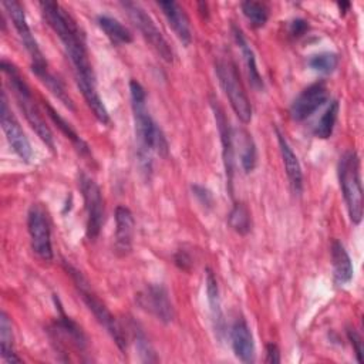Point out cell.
I'll use <instances>...</instances> for the list:
<instances>
[{
	"mask_svg": "<svg viewBox=\"0 0 364 364\" xmlns=\"http://www.w3.org/2000/svg\"><path fill=\"white\" fill-rule=\"evenodd\" d=\"M158 7L162 10L168 24L179 38V41L188 47L192 41V31L189 18L183 10L176 1H158Z\"/></svg>",
	"mask_w": 364,
	"mask_h": 364,
	"instance_id": "ac0fdd59",
	"label": "cell"
},
{
	"mask_svg": "<svg viewBox=\"0 0 364 364\" xmlns=\"http://www.w3.org/2000/svg\"><path fill=\"white\" fill-rule=\"evenodd\" d=\"M192 192L196 196V199L200 202L202 206L205 208H212L213 205V196L209 189H206L202 185H192Z\"/></svg>",
	"mask_w": 364,
	"mask_h": 364,
	"instance_id": "1f68e13d",
	"label": "cell"
},
{
	"mask_svg": "<svg viewBox=\"0 0 364 364\" xmlns=\"http://www.w3.org/2000/svg\"><path fill=\"white\" fill-rule=\"evenodd\" d=\"M134 341H135V347H136V351L141 357L142 361L145 363H152V361H156V355H155V351L152 348V346L149 344L146 336L144 334V331L138 327H134Z\"/></svg>",
	"mask_w": 364,
	"mask_h": 364,
	"instance_id": "4dcf8cb0",
	"label": "cell"
},
{
	"mask_svg": "<svg viewBox=\"0 0 364 364\" xmlns=\"http://www.w3.org/2000/svg\"><path fill=\"white\" fill-rule=\"evenodd\" d=\"M347 336H348V340L351 341V346L354 347V353H355L357 361L363 363V341H361L360 334L354 328H348L347 330Z\"/></svg>",
	"mask_w": 364,
	"mask_h": 364,
	"instance_id": "d6a6232c",
	"label": "cell"
},
{
	"mask_svg": "<svg viewBox=\"0 0 364 364\" xmlns=\"http://www.w3.org/2000/svg\"><path fill=\"white\" fill-rule=\"evenodd\" d=\"M135 220L132 212L127 206H117L115 209V253L127 256L132 250Z\"/></svg>",
	"mask_w": 364,
	"mask_h": 364,
	"instance_id": "e0dca14e",
	"label": "cell"
},
{
	"mask_svg": "<svg viewBox=\"0 0 364 364\" xmlns=\"http://www.w3.org/2000/svg\"><path fill=\"white\" fill-rule=\"evenodd\" d=\"M309 30V23L303 18H296L290 23L289 31L293 37H301Z\"/></svg>",
	"mask_w": 364,
	"mask_h": 364,
	"instance_id": "836d02e7",
	"label": "cell"
},
{
	"mask_svg": "<svg viewBox=\"0 0 364 364\" xmlns=\"http://www.w3.org/2000/svg\"><path fill=\"white\" fill-rule=\"evenodd\" d=\"M215 71L222 90L225 91L236 117L247 124L252 119V104L243 88L236 65L230 60L220 58L215 63Z\"/></svg>",
	"mask_w": 364,
	"mask_h": 364,
	"instance_id": "8992f818",
	"label": "cell"
},
{
	"mask_svg": "<svg viewBox=\"0 0 364 364\" xmlns=\"http://www.w3.org/2000/svg\"><path fill=\"white\" fill-rule=\"evenodd\" d=\"M240 7H242V13L245 14V17L249 20V23L253 27L259 28V27H263L267 23L269 9L264 3L247 0V1H243L240 4Z\"/></svg>",
	"mask_w": 364,
	"mask_h": 364,
	"instance_id": "f1b7e54d",
	"label": "cell"
},
{
	"mask_svg": "<svg viewBox=\"0 0 364 364\" xmlns=\"http://www.w3.org/2000/svg\"><path fill=\"white\" fill-rule=\"evenodd\" d=\"M0 350L1 357L6 363H21V358L17 355L14 350V336H13V326L11 320L6 311L0 314Z\"/></svg>",
	"mask_w": 364,
	"mask_h": 364,
	"instance_id": "d4e9b609",
	"label": "cell"
},
{
	"mask_svg": "<svg viewBox=\"0 0 364 364\" xmlns=\"http://www.w3.org/2000/svg\"><path fill=\"white\" fill-rule=\"evenodd\" d=\"M338 7H340V10L344 13V10L350 7V4H348V3H338Z\"/></svg>",
	"mask_w": 364,
	"mask_h": 364,
	"instance_id": "8d00e7d4",
	"label": "cell"
},
{
	"mask_svg": "<svg viewBox=\"0 0 364 364\" xmlns=\"http://www.w3.org/2000/svg\"><path fill=\"white\" fill-rule=\"evenodd\" d=\"M338 101H331V104L327 107V109L324 111V114L320 117V119L317 121L313 134L317 138L321 139H327L331 136L333 131H334V125L337 121V115H338Z\"/></svg>",
	"mask_w": 364,
	"mask_h": 364,
	"instance_id": "83f0119b",
	"label": "cell"
},
{
	"mask_svg": "<svg viewBox=\"0 0 364 364\" xmlns=\"http://www.w3.org/2000/svg\"><path fill=\"white\" fill-rule=\"evenodd\" d=\"M3 7L6 9L10 20L13 21V26L18 34V38L20 41L23 43L24 48L27 50L30 58H31V70L33 73L38 71V70H44L47 68V61L44 58V54L41 53L31 30H30V26L27 23V18H26V13H24V9L23 6L16 1V0H6L3 1Z\"/></svg>",
	"mask_w": 364,
	"mask_h": 364,
	"instance_id": "30bf717a",
	"label": "cell"
},
{
	"mask_svg": "<svg viewBox=\"0 0 364 364\" xmlns=\"http://www.w3.org/2000/svg\"><path fill=\"white\" fill-rule=\"evenodd\" d=\"M233 142L239 146V158L243 171L252 172L257 162V151L252 135L246 129H233Z\"/></svg>",
	"mask_w": 364,
	"mask_h": 364,
	"instance_id": "603a6c76",
	"label": "cell"
},
{
	"mask_svg": "<svg viewBox=\"0 0 364 364\" xmlns=\"http://www.w3.org/2000/svg\"><path fill=\"white\" fill-rule=\"evenodd\" d=\"M328 100V88L324 81H316L306 87L291 102L290 117L294 121H304L313 115Z\"/></svg>",
	"mask_w": 364,
	"mask_h": 364,
	"instance_id": "4fadbf2b",
	"label": "cell"
},
{
	"mask_svg": "<svg viewBox=\"0 0 364 364\" xmlns=\"http://www.w3.org/2000/svg\"><path fill=\"white\" fill-rule=\"evenodd\" d=\"M337 173L350 220L358 225L363 219V186L360 158L354 149H348L340 156Z\"/></svg>",
	"mask_w": 364,
	"mask_h": 364,
	"instance_id": "277c9868",
	"label": "cell"
},
{
	"mask_svg": "<svg viewBox=\"0 0 364 364\" xmlns=\"http://www.w3.org/2000/svg\"><path fill=\"white\" fill-rule=\"evenodd\" d=\"M229 226L239 235H247L252 229L250 212L243 203H235L228 215Z\"/></svg>",
	"mask_w": 364,
	"mask_h": 364,
	"instance_id": "4316f807",
	"label": "cell"
},
{
	"mask_svg": "<svg viewBox=\"0 0 364 364\" xmlns=\"http://www.w3.org/2000/svg\"><path fill=\"white\" fill-rule=\"evenodd\" d=\"M65 270L68 272V274L71 276V279L74 280V284L78 290L80 297L82 299V301L85 303V306L88 307V310L94 314V317L97 318V321L108 331V334L112 337V340L115 341L117 347L125 353L127 351V336L122 330V327L119 326V323L115 320V317L112 316V313L108 310V307L98 299V296L94 293V290L91 289L88 280L84 277V274L77 270L75 267H73L71 264H64Z\"/></svg>",
	"mask_w": 364,
	"mask_h": 364,
	"instance_id": "5b68a950",
	"label": "cell"
},
{
	"mask_svg": "<svg viewBox=\"0 0 364 364\" xmlns=\"http://www.w3.org/2000/svg\"><path fill=\"white\" fill-rule=\"evenodd\" d=\"M205 284H206V299H208L209 311H210V317H212V326H213L218 340H222L223 334H225V318H223V311H222V304H220L218 280L210 269H206Z\"/></svg>",
	"mask_w": 364,
	"mask_h": 364,
	"instance_id": "ffe728a7",
	"label": "cell"
},
{
	"mask_svg": "<svg viewBox=\"0 0 364 364\" xmlns=\"http://www.w3.org/2000/svg\"><path fill=\"white\" fill-rule=\"evenodd\" d=\"M40 9L44 20L63 43V47L73 64L77 87L80 88L87 105L101 124H109L108 109L97 91L95 74L88 58L85 37L77 21L61 4L55 1H41Z\"/></svg>",
	"mask_w": 364,
	"mask_h": 364,
	"instance_id": "6da1fadb",
	"label": "cell"
},
{
	"mask_svg": "<svg viewBox=\"0 0 364 364\" xmlns=\"http://www.w3.org/2000/svg\"><path fill=\"white\" fill-rule=\"evenodd\" d=\"M266 363H272V364L280 363V351L274 343H269L266 346Z\"/></svg>",
	"mask_w": 364,
	"mask_h": 364,
	"instance_id": "d590c367",
	"label": "cell"
},
{
	"mask_svg": "<svg viewBox=\"0 0 364 364\" xmlns=\"http://www.w3.org/2000/svg\"><path fill=\"white\" fill-rule=\"evenodd\" d=\"M129 94H131V105H132V115H134L135 138L138 144V148H136L138 164L144 173H151L152 152H156L161 156H168L169 145L162 129L151 117L146 107L145 90L136 80L129 81Z\"/></svg>",
	"mask_w": 364,
	"mask_h": 364,
	"instance_id": "7a4b0ae2",
	"label": "cell"
},
{
	"mask_svg": "<svg viewBox=\"0 0 364 364\" xmlns=\"http://www.w3.org/2000/svg\"><path fill=\"white\" fill-rule=\"evenodd\" d=\"M121 6L125 9L128 17L139 30L145 41L154 48V51L166 63L173 61V50L169 46L168 40L164 37L152 17L138 4L134 1H122Z\"/></svg>",
	"mask_w": 364,
	"mask_h": 364,
	"instance_id": "52a82bcc",
	"label": "cell"
},
{
	"mask_svg": "<svg viewBox=\"0 0 364 364\" xmlns=\"http://www.w3.org/2000/svg\"><path fill=\"white\" fill-rule=\"evenodd\" d=\"M27 229L33 252L44 262L53 260L51 229L47 209L41 203H33L27 213Z\"/></svg>",
	"mask_w": 364,
	"mask_h": 364,
	"instance_id": "ba28073f",
	"label": "cell"
},
{
	"mask_svg": "<svg viewBox=\"0 0 364 364\" xmlns=\"http://www.w3.org/2000/svg\"><path fill=\"white\" fill-rule=\"evenodd\" d=\"M1 71L7 77V81L14 92L17 104H18L21 112L24 114L27 122L36 131V134L40 136V139L54 152V149H55L54 136L33 98L28 84L26 82V80L23 78V75L20 74L17 67L7 60H1Z\"/></svg>",
	"mask_w": 364,
	"mask_h": 364,
	"instance_id": "3957f363",
	"label": "cell"
},
{
	"mask_svg": "<svg viewBox=\"0 0 364 364\" xmlns=\"http://www.w3.org/2000/svg\"><path fill=\"white\" fill-rule=\"evenodd\" d=\"M232 33H233L236 44L240 48V53H242V57H243V61H245V65H246V71H247V77H249L250 84L253 85V88L262 90L263 88V80H262V75H260V73L257 70L256 57H255V53H253L252 47L249 46L246 37L243 36L242 30L237 26L232 24Z\"/></svg>",
	"mask_w": 364,
	"mask_h": 364,
	"instance_id": "7402d4cb",
	"label": "cell"
},
{
	"mask_svg": "<svg viewBox=\"0 0 364 364\" xmlns=\"http://www.w3.org/2000/svg\"><path fill=\"white\" fill-rule=\"evenodd\" d=\"M97 24L105 33V36L109 38V41L115 46L128 44L132 41L131 31L121 21H118L117 18H114L111 16L100 14L97 17Z\"/></svg>",
	"mask_w": 364,
	"mask_h": 364,
	"instance_id": "cb8c5ba5",
	"label": "cell"
},
{
	"mask_svg": "<svg viewBox=\"0 0 364 364\" xmlns=\"http://www.w3.org/2000/svg\"><path fill=\"white\" fill-rule=\"evenodd\" d=\"M309 65L314 71H318L323 74H330L338 65V55L336 53H330V51L320 53V54L311 55L309 58Z\"/></svg>",
	"mask_w": 364,
	"mask_h": 364,
	"instance_id": "f546056e",
	"label": "cell"
},
{
	"mask_svg": "<svg viewBox=\"0 0 364 364\" xmlns=\"http://www.w3.org/2000/svg\"><path fill=\"white\" fill-rule=\"evenodd\" d=\"M331 266H333V277L336 284L344 286L353 279V263L351 259L340 240H334L331 243Z\"/></svg>",
	"mask_w": 364,
	"mask_h": 364,
	"instance_id": "44dd1931",
	"label": "cell"
},
{
	"mask_svg": "<svg viewBox=\"0 0 364 364\" xmlns=\"http://www.w3.org/2000/svg\"><path fill=\"white\" fill-rule=\"evenodd\" d=\"M210 107L215 115V121L219 129L220 135V142H222V156H223V166L226 172V179L229 183V189L232 192V181H233V154H235V146H233V129L229 127V121L225 115L223 108L220 107L219 101L215 98H210Z\"/></svg>",
	"mask_w": 364,
	"mask_h": 364,
	"instance_id": "9a60e30c",
	"label": "cell"
},
{
	"mask_svg": "<svg viewBox=\"0 0 364 364\" xmlns=\"http://www.w3.org/2000/svg\"><path fill=\"white\" fill-rule=\"evenodd\" d=\"M0 124L1 128L6 134V138L10 144V146L13 148V151L17 154V156L30 164L33 161L34 152L33 148L30 145L28 138L26 136L20 122L17 121V118L14 117V114L11 112L7 98H6V92H1V104H0Z\"/></svg>",
	"mask_w": 364,
	"mask_h": 364,
	"instance_id": "8fae6325",
	"label": "cell"
},
{
	"mask_svg": "<svg viewBox=\"0 0 364 364\" xmlns=\"http://www.w3.org/2000/svg\"><path fill=\"white\" fill-rule=\"evenodd\" d=\"M138 306L156 320L168 324L175 318V309L168 290L162 284H148L136 294Z\"/></svg>",
	"mask_w": 364,
	"mask_h": 364,
	"instance_id": "7c38bea8",
	"label": "cell"
},
{
	"mask_svg": "<svg viewBox=\"0 0 364 364\" xmlns=\"http://www.w3.org/2000/svg\"><path fill=\"white\" fill-rule=\"evenodd\" d=\"M173 260H175V264H176L179 269H182V270H189L191 266H192V259H191V256H189L183 249L176 252Z\"/></svg>",
	"mask_w": 364,
	"mask_h": 364,
	"instance_id": "e575fe53",
	"label": "cell"
},
{
	"mask_svg": "<svg viewBox=\"0 0 364 364\" xmlns=\"http://www.w3.org/2000/svg\"><path fill=\"white\" fill-rule=\"evenodd\" d=\"M46 108H47V112H48V117L53 119V122L57 125V128L74 144V146L77 148V151L82 155L85 154H90V149H88V145L84 142V139L81 136H78V134L74 131V128L50 105V104H46Z\"/></svg>",
	"mask_w": 364,
	"mask_h": 364,
	"instance_id": "484cf974",
	"label": "cell"
},
{
	"mask_svg": "<svg viewBox=\"0 0 364 364\" xmlns=\"http://www.w3.org/2000/svg\"><path fill=\"white\" fill-rule=\"evenodd\" d=\"M80 191L84 199V208L87 213V237L90 240H95L101 232L104 225V199L98 183L87 176L85 173L80 175Z\"/></svg>",
	"mask_w": 364,
	"mask_h": 364,
	"instance_id": "9c48e42d",
	"label": "cell"
},
{
	"mask_svg": "<svg viewBox=\"0 0 364 364\" xmlns=\"http://www.w3.org/2000/svg\"><path fill=\"white\" fill-rule=\"evenodd\" d=\"M276 135H277L283 165L286 169V175L289 178V183L291 186V191L296 195H300L303 192V172H301L300 162H299L296 154L293 152L291 146L289 145L286 136L280 132L279 128H276Z\"/></svg>",
	"mask_w": 364,
	"mask_h": 364,
	"instance_id": "d6986e66",
	"label": "cell"
},
{
	"mask_svg": "<svg viewBox=\"0 0 364 364\" xmlns=\"http://www.w3.org/2000/svg\"><path fill=\"white\" fill-rule=\"evenodd\" d=\"M230 343L235 355L242 363L255 361V341L247 321L243 317H237L230 327Z\"/></svg>",
	"mask_w": 364,
	"mask_h": 364,
	"instance_id": "2e32d148",
	"label": "cell"
},
{
	"mask_svg": "<svg viewBox=\"0 0 364 364\" xmlns=\"http://www.w3.org/2000/svg\"><path fill=\"white\" fill-rule=\"evenodd\" d=\"M55 299V297H54ZM57 303H58V299H55ZM58 317H57V321L51 326V333L54 334V340L58 341V348L61 350L63 346H68L75 348L77 351H84L88 346V340H87V336L85 333L82 331V328L71 318L68 317L63 309H61V304L58 303Z\"/></svg>",
	"mask_w": 364,
	"mask_h": 364,
	"instance_id": "5bb4252c",
	"label": "cell"
}]
</instances>
